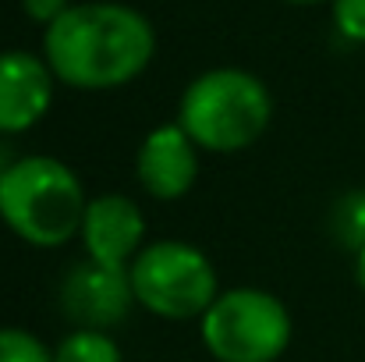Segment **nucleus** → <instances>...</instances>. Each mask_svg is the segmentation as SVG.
<instances>
[{
    "mask_svg": "<svg viewBox=\"0 0 365 362\" xmlns=\"http://www.w3.org/2000/svg\"><path fill=\"white\" fill-rule=\"evenodd\" d=\"M43 50L57 82L103 93L135 82L149 68L156 32L149 18L128 4H71L53 25H46Z\"/></svg>",
    "mask_w": 365,
    "mask_h": 362,
    "instance_id": "1",
    "label": "nucleus"
},
{
    "mask_svg": "<svg viewBox=\"0 0 365 362\" xmlns=\"http://www.w3.org/2000/svg\"><path fill=\"white\" fill-rule=\"evenodd\" d=\"M86 188L57 156H18L0 171V221L36 248H57L82 231Z\"/></svg>",
    "mask_w": 365,
    "mask_h": 362,
    "instance_id": "2",
    "label": "nucleus"
},
{
    "mask_svg": "<svg viewBox=\"0 0 365 362\" xmlns=\"http://www.w3.org/2000/svg\"><path fill=\"white\" fill-rule=\"evenodd\" d=\"M273 118V100L262 79L242 68H213L188 82L178 124L206 153H238L262 139Z\"/></svg>",
    "mask_w": 365,
    "mask_h": 362,
    "instance_id": "3",
    "label": "nucleus"
},
{
    "mask_svg": "<svg viewBox=\"0 0 365 362\" xmlns=\"http://www.w3.org/2000/svg\"><path fill=\"white\" fill-rule=\"evenodd\" d=\"M135 306L163 320H202L217 302V270L202 248L188 241H149L128 263Z\"/></svg>",
    "mask_w": 365,
    "mask_h": 362,
    "instance_id": "4",
    "label": "nucleus"
},
{
    "mask_svg": "<svg viewBox=\"0 0 365 362\" xmlns=\"http://www.w3.org/2000/svg\"><path fill=\"white\" fill-rule=\"evenodd\" d=\"M287 306L262 288H235L217 295L202 313L199 334L217 362H277L291 345Z\"/></svg>",
    "mask_w": 365,
    "mask_h": 362,
    "instance_id": "5",
    "label": "nucleus"
},
{
    "mask_svg": "<svg viewBox=\"0 0 365 362\" xmlns=\"http://www.w3.org/2000/svg\"><path fill=\"white\" fill-rule=\"evenodd\" d=\"M135 306L128 266H107L96 259H82L68 270L61 284V309L89 331H110Z\"/></svg>",
    "mask_w": 365,
    "mask_h": 362,
    "instance_id": "6",
    "label": "nucleus"
},
{
    "mask_svg": "<svg viewBox=\"0 0 365 362\" xmlns=\"http://www.w3.org/2000/svg\"><path fill=\"white\" fill-rule=\"evenodd\" d=\"M135 174L138 185L153 196V199H181L192 192L195 178H199V146L195 139L178 124H156L135 156Z\"/></svg>",
    "mask_w": 365,
    "mask_h": 362,
    "instance_id": "7",
    "label": "nucleus"
},
{
    "mask_svg": "<svg viewBox=\"0 0 365 362\" xmlns=\"http://www.w3.org/2000/svg\"><path fill=\"white\" fill-rule=\"evenodd\" d=\"M53 104V71L25 50L0 54V135H21L46 118Z\"/></svg>",
    "mask_w": 365,
    "mask_h": 362,
    "instance_id": "8",
    "label": "nucleus"
},
{
    "mask_svg": "<svg viewBox=\"0 0 365 362\" xmlns=\"http://www.w3.org/2000/svg\"><path fill=\"white\" fill-rule=\"evenodd\" d=\"M78 238L86 245V256L107 266H128L145 248V217L121 192H107L89 199Z\"/></svg>",
    "mask_w": 365,
    "mask_h": 362,
    "instance_id": "9",
    "label": "nucleus"
},
{
    "mask_svg": "<svg viewBox=\"0 0 365 362\" xmlns=\"http://www.w3.org/2000/svg\"><path fill=\"white\" fill-rule=\"evenodd\" d=\"M53 362H124V356H121V345L107 331L78 327L75 334H68L53 348Z\"/></svg>",
    "mask_w": 365,
    "mask_h": 362,
    "instance_id": "10",
    "label": "nucleus"
},
{
    "mask_svg": "<svg viewBox=\"0 0 365 362\" xmlns=\"http://www.w3.org/2000/svg\"><path fill=\"white\" fill-rule=\"evenodd\" d=\"M330 231L344 248L359 252L365 245V188L344 192L330 210Z\"/></svg>",
    "mask_w": 365,
    "mask_h": 362,
    "instance_id": "11",
    "label": "nucleus"
},
{
    "mask_svg": "<svg viewBox=\"0 0 365 362\" xmlns=\"http://www.w3.org/2000/svg\"><path fill=\"white\" fill-rule=\"evenodd\" d=\"M0 362H53V352L21 327H0Z\"/></svg>",
    "mask_w": 365,
    "mask_h": 362,
    "instance_id": "12",
    "label": "nucleus"
},
{
    "mask_svg": "<svg viewBox=\"0 0 365 362\" xmlns=\"http://www.w3.org/2000/svg\"><path fill=\"white\" fill-rule=\"evenodd\" d=\"M337 32L351 43H365V0H334Z\"/></svg>",
    "mask_w": 365,
    "mask_h": 362,
    "instance_id": "13",
    "label": "nucleus"
},
{
    "mask_svg": "<svg viewBox=\"0 0 365 362\" xmlns=\"http://www.w3.org/2000/svg\"><path fill=\"white\" fill-rule=\"evenodd\" d=\"M21 7H25V14H29L32 21L53 25V21L71 7V0H21Z\"/></svg>",
    "mask_w": 365,
    "mask_h": 362,
    "instance_id": "14",
    "label": "nucleus"
},
{
    "mask_svg": "<svg viewBox=\"0 0 365 362\" xmlns=\"http://www.w3.org/2000/svg\"><path fill=\"white\" fill-rule=\"evenodd\" d=\"M355 281H359V288L365 291V245L355 252Z\"/></svg>",
    "mask_w": 365,
    "mask_h": 362,
    "instance_id": "15",
    "label": "nucleus"
},
{
    "mask_svg": "<svg viewBox=\"0 0 365 362\" xmlns=\"http://www.w3.org/2000/svg\"><path fill=\"white\" fill-rule=\"evenodd\" d=\"M287 4H319V0H287Z\"/></svg>",
    "mask_w": 365,
    "mask_h": 362,
    "instance_id": "16",
    "label": "nucleus"
}]
</instances>
